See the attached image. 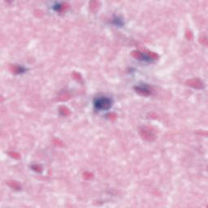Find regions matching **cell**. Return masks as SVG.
<instances>
[{"instance_id":"12","label":"cell","mask_w":208,"mask_h":208,"mask_svg":"<svg viewBox=\"0 0 208 208\" xmlns=\"http://www.w3.org/2000/svg\"><path fill=\"white\" fill-rule=\"evenodd\" d=\"M93 177V175L91 173V172H86L83 173V178L86 180H91L92 178Z\"/></svg>"},{"instance_id":"9","label":"cell","mask_w":208,"mask_h":208,"mask_svg":"<svg viewBox=\"0 0 208 208\" xmlns=\"http://www.w3.org/2000/svg\"><path fill=\"white\" fill-rule=\"evenodd\" d=\"M146 55H147V56L149 57L150 59H159V55L154 53V52H152V51H147L146 52Z\"/></svg>"},{"instance_id":"19","label":"cell","mask_w":208,"mask_h":208,"mask_svg":"<svg viewBox=\"0 0 208 208\" xmlns=\"http://www.w3.org/2000/svg\"><path fill=\"white\" fill-rule=\"evenodd\" d=\"M108 116H109V119H113V120H114V119H116V117H117V116L116 115L115 113H111Z\"/></svg>"},{"instance_id":"14","label":"cell","mask_w":208,"mask_h":208,"mask_svg":"<svg viewBox=\"0 0 208 208\" xmlns=\"http://www.w3.org/2000/svg\"><path fill=\"white\" fill-rule=\"evenodd\" d=\"M32 168H33V170H34V171H36L37 172H41L42 171V168L40 165H38V164L33 165V166H32Z\"/></svg>"},{"instance_id":"5","label":"cell","mask_w":208,"mask_h":208,"mask_svg":"<svg viewBox=\"0 0 208 208\" xmlns=\"http://www.w3.org/2000/svg\"><path fill=\"white\" fill-rule=\"evenodd\" d=\"M10 71L14 73V74H20V73H23L25 72V68L24 67L20 66V65H16V64H11L8 67Z\"/></svg>"},{"instance_id":"17","label":"cell","mask_w":208,"mask_h":208,"mask_svg":"<svg viewBox=\"0 0 208 208\" xmlns=\"http://www.w3.org/2000/svg\"><path fill=\"white\" fill-rule=\"evenodd\" d=\"M186 37L189 40H191L193 38V34L191 33V31H186Z\"/></svg>"},{"instance_id":"10","label":"cell","mask_w":208,"mask_h":208,"mask_svg":"<svg viewBox=\"0 0 208 208\" xmlns=\"http://www.w3.org/2000/svg\"><path fill=\"white\" fill-rule=\"evenodd\" d=\"M98 6H99V2H98V1H92V2H89L90 9H91L92 11L97 10L98 8Z\"/></svg>"},{"instance_id":"16","label":"cell","mask_w":208,"mask_h":208,"mask_svg":"<svg viewBox=\"0 0 208 208\" xmlns=\"http://www.w3.org/2000/svg\"><path fill=\"white\" fill-rule=\"evenodd\" d=\"M53 142H54L56 146H63V142H61V141L58 140V139H55V140L53 141Z\"/></svg>"},{"instance_id":"13","label":"cell","mask_w":208,"mask_h":208,"mask_svg":"<svg viewBox=\"0 0 208 208\" xmlns=\"http://www.w3.org/2000/svg\"><path fill=\"white\" fill-rule=\"evenodd\" d=\"M8 154H9L11 157H12V158H14V159H20V154H18V153H16V152H15V151L14 152L13 151L9 152Z\"/></svg>"},{"instance_id":"1","label":"cell","mask_w":208,"mask_h":208,"mask_svg":"<svg viewBox=\"0 0 208 208\" xmlns=\"http://www.w3.org/2000/svg\"><path fill=\"white\" fill-rule=\"evenodd\" d=\"M94 106L99 110H107L112 106V102L107 97H99L94 100Z\"/></svg>"},{"instance_id":"3","label":"cell","mask_w":208,"mask_h":208,"mask_svg":"<svg viewBox=\"0 0 208 208\" xmlns=\"http://www.w3.org/2000/svg\"><path fill=\"white\" fill-rule=\"evenodd\" d=\"M135 91L138 93V94L142 96H150L152 94L151 89L146 85H143V86H137L134 87Z\"/></svg>"},{"instance_id":"8","label":"cell","mask_w":208,"mask_h":208,"mask_svg":"<svg viewBox=\"0 0 208 208\" xmlns=\"http://www.w3.org/2000/svg\"><path fill=\"white\" fill-rule=\"evenodd\" d=\"M59 112L63 116H68L70 115V111L67 107L65 106H61L59 107Z\"/></svg>"},{"instance_id":"11","label":"cell","mask_w":208,"mask_h":208,"mask_svg":"<svg viewBox=\"0 0 208 208\" xmlns=\"http://www.w3.org/2000/svg\"><path fill=\"white\" fill-rule=\"evenodd\" d=\"M70 98H71V96H70L68 93H63V94H61L60 96H59L58 100L59 101H67V100H68Z\"/></svg>"},{"instance_id":"4","label":"cell","mask_w":208,"mask_h":208,"mask_svg":"<svg viewBox=\"0 0 208 208\" xmlns=\"http://www.w3.org/2000/svg\"><path fill=\"white\" fill-rule=\"evenodd\" d=\"M186 85L188 86L194 88V89H202L204 88V83L198 78H193L190 79V80H188L186 81Z\"/></svg>"},{"instance_id":"6","label":"cell","mask_w":208,"mask_h":208,"mask_svg":"<svg viewBox=\"0 0 208 208\" xmlns=\"http://www.w3.org/2000/svg\"><path fill=\"white\" fill-rule=\"evenodd\" d=\"M132 56L137 59H140V60H149L150 59L149 57L147 56V55H144L142 52H141L139 51H132Z\"/></svg>"},{"instance_id":"18","label":"cell","mask_w":208,"mask_h":208,"mask_svg":"<svg viewBox=\"0 0 208 208\" xmlns=\"http://www.w3.org/2000/svg\"><path fill=\"white\" fill-rule=\"evenodd\" d=\"M200 42L202 44H203V45L206 46L207 43V39L206 38V37H201V38H200Z\"/></svg>"},{"instance_id":"15","label":"cell","mask_w":208,"mask_h":208,"mask_svg":"<svg viewBox=\"0 0 208 208\" xmlns=\"http://www.w3.org/2000/svg\"><path fill=\"white\" fill-rule=\"evenodd\" d=\"M72 76H73V77H74L76 80H77V81H81V75L79 74V73L77 72H73L72 73Z\"/></svg>"},{"instance_id":"7","label":"cell","mask_w":208,"mask_h":208,"mask_svg":"<svg viewBox=\"0 0 208 208\" xmlns=\"http://www.w3.org/2000/svg\"><path fill=\"white\" fill-rule=\"evenodd\" d=\"M6 184H7L8 186L11 187V189H16V190H20L21 189V185L17 182L16 180H7L6 181Z\"/></svg>"},{"instance_id":"2","label":"cell","mask_w":208,"mask_h":208,"mask_svg":"<svg viewBox=\"0 0 208 208\" xmlns=\"http://www.w3.org/2000/svg\"><path fill=\"white\" fill-rule=\"evenodd\" d=\"M140 136L142 137V138H143L146 141L148 142H152L156 138V135L154 133V131L152 128L149 127H143L140 129L139 131Z\"/></svg>"}]
</instances>
